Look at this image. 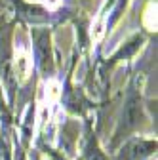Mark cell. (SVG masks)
<instances>
[{"mask_svg":"<svg viewBox=\"0 0 158 160\" xmlns=\"http://www.w3.org/2000/svg\"><path fill=\"white\" fill-rule=\"evenodd\" d=\"M90 160H105V156H103L101 152H97V151H93V154H90Z\"/></svg>","mask_w":158,"mask_h":160,"instance_id":"cell-1","label":"cell"}]
</instances>
